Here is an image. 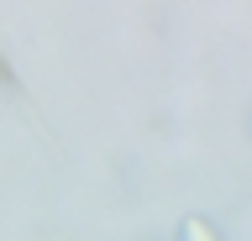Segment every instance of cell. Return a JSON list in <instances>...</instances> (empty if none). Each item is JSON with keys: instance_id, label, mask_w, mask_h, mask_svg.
<instances>
[{"instance_id": "cell-1", "label": "cell", "mask_w": 252, "mask_h": 241, "mask_svg": "<svg viewBox=\"0 0 252 241\" xmlns=\"http://www.w3.org/2000/svg\"><path fill=\"white\" fill-rule=\"evenodd\" d=\"M184 236H189V241H216V236H210V231H205L200 220H189V225H184Z\"/></svg>"}]
</instances>
